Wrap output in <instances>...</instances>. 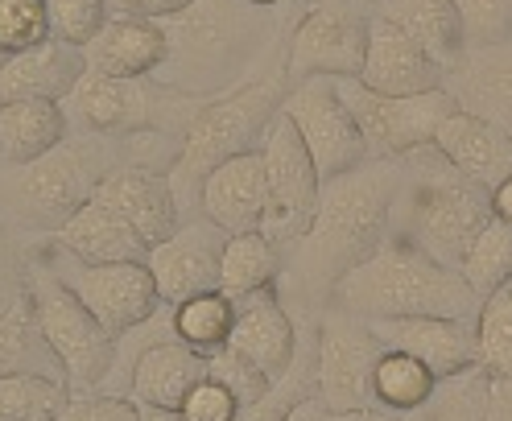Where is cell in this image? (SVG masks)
Wrapping results in <instances>:
<instances>
[{
	"instance_id": "1",
	"label": "cell",
	"mask_w": 512,
	"mask_h": 421,
	"mask_svg": "<svg viewBox=\"0 0 512 421\" xmlns=\"http://www.w3.org/2000/svg\"><path fill=\"white\" fill-rule=\"evenodd\" d=\"M401 178H405L401 157H372L364 166L323 182V199H318L310 232L290 252L294 265L290 277L302 302L306 294L310 302L331 298V289L384 244Z\"/></svg>"
},
{
	"instance_id": "2",
	"label": "cell",
	"mask_w": 512,
	"mask_h": 421,
	"mask_svg": "<svg viewBox=\"0 0 512 421\" xmlns=\"http://www.w3.org/2000/svg\"><path fill=\"white\" fill-rule=\"evenodd\" d=\"M405 178L393 203L389 236H401L430 252L434 261L459 269L471 240L492 219V190L467 178L434 141L401 153Z\"/></svg>"
},
{
	"instance_id": "3",
	"label": "cell",
	"mask_w": 512,
	"mask_h": 421,
	"mask_svg": "<svg viewBox=\"0 0 512 421\" xmlns=\"http://www.w3.org/2000/svg\"><path fill=\"white\" fill-rule=\"evenodd\" d=\"M331 302L335 310L368 322L413 318V314H434V318L479 314V294L467 285V277L401 236H384V244L368 261L356 265L331 289Z\"/></svg>"
},
{
	"instance_id": "4",
	"label": "cell",
	"mask_w": 512,
	"mask_h": 421,
	"mask_svg": "<svg viewBox=\"0 0 512 421\" xmlns=\"http://www.w3.org/2000/svg\"><path fill=\"white\" fill-rule=\"evenodd\" d=\"M285 95H290V75L277 71L269 79H256V83H244L228 95H219V100H211L195 120H190L182 153H178L174 174H170L182 219L190 211L199 215L203 182L223 166V161L265 145V133L277 120Z\"/></svg>"
},
{
	"instance_id": "5",
	"label": "cell",
	"mask_w": 512,
	"mask_h": 421,
	"mask_svg": "<svg viewBox=\"0 0 512 421\" xmlns=\"http://www.w3.org/2000/svg\"><path fill=\"white\" fill-rule=\"evenodd\" d=\"M25 298L34 306L50 347L58 351L62 368H67L71 393H95L100 384H108L112 364H116V335L42 261V252L25 265Z\"/></svg>"
},
{
	"instance_id": "6",
	"label": "cell",
	"mask_w": 512,
	"mask_h": 421,
	"mask_svg": "<svg viewBox=\"0 0 512 421\" xmlns=\"http://www.w3.org/2000/svg\"><path fill=\"white\" fill-rule=\"evenodd\" d=\"M104 174L108 170L87 145L62 141L38 161L9 166V215L29 228L58 232L83 203L95 199V186Z\"/></svg>"
},
{
	"instance_id": "7",
	"label": "cell",
	"mask_w": 512,
	"mask_h": 421,
	"mask_svg": "<svg viewBox=\"0 0 512 421\" xmlns=\"http://www.w3.org/2000/svg\"><path fill=\"white\" fill-rule=\"evenodd\" d=\"M265 174H269V207L261 232L277 244L281 256H290L318 215V199H323V178L314 170V157L294 128V120L277 112V120L265 133Z\"/></svg>"
},
{
	"instance_id": "8",
	"label": "cell",
	"mask_w": 512,
	"mask_h": 421,
	"mask_svg": "<svg viewBox=\"0 0 512 421\" xmlns=\"http://www.w3.org/2000/svg\"><path fill=\"white\" fill-rule=\"evenodd\" d=\"M372 17H376L372 0H314L290 34V58H285L290 83L310 75H331V79L360 75Z\"/></svg>"
},
{
	"instance_id": "9",
	"label": "cell",
	"mask_w": 512,
	"mask_h": 421,
	"mask_svg": "<svg viewBox=\"0 0 512 421\" xmlns=\"http://www.w3.org/2000/svg\"><path fill=\"white\" fill-rule=\"evenodd\" d=\"M384 343L368 318L331 310L314 335L318 355V397L339 413H376V364L384 360Z\"/></svg>"
},
{
	"instance_id": "10",
	"label": "cell",
	"mask_w": 512,
	"mask_h": 421,
	"mask_svg": "<svg viewBox=\"0 0 512 421\" xmlns=\"http://www.w3.org/2000/svg\"><path fill=\"white\" fill-rule=\"evenodd\" d=\"M335 87L347 100L351 116H356L372 157H401L409 149L430 145L446 116L455 112V100L446 87L422 95H380L360 75L335 79Z\"/></svg>"
},
{
	"instance_id": "11",
	"label": "cell",
	"mask_w": 512,
	"mask_h": 421,
	"mask_svg": "<svg viewBox=\"0 0 512 421\" xmlns=\"http://www.w3.org/2000/svg\"><path fill=\"white\" fill-rule=\"evenodd\" d=\"M42 261L75 289V298L104 322V327L120 339L133 327H141L145 318L162 310L157 298V281L145 261H124V265H91L79 261L75 252H67L58 240L42 252Z\"/></svg>"
},
{
	"instance_id": "12",
	"label": "cell",
	"mask_w": 512,
	"mask_h": 421,
	"mask_svg": "<svg viewBox=\"0 0 512 421\" xmlns=\"http://www.w3.org/2000/svg\"><path fill=\"white\" fill-rule=\"evenodd\" d=\"M281 112L290 116L294 128L302 133V141L314 157V170L323 182L372 161L360 124L351 116V108L339 95L331 75H310V79L290 83V95H285Z\"/></svg>"
},
{
	"instance_id": "13",
	"label": "cell",
	"mask_w": 512,
	"mask_h": 421,
	"mask_svg": "<svg viewBox=\"0 0 512 421\" xmlns=\"http://www.w3.org/2000/svg\"><path fill=\"white\" fill-rule=\"evenodd\" d=\"M240 9H248L244 0H195L166 17L170 58L157 75L182 91H207L211 71H223V62L240 50Z\"/></svg>"
},
{
	"instance_id": "14",
	"label": "cell",
	"mask_w": 512,
	"mask_h": 421,
	"mask_svg": "<svg viewBox=\"0 0 512 421\" xmlns=\"http://www.w3.org/2000/svg\"><path fill=\"white\" fill-rule=\"evenodd\" d=\"M223 248H228V232H223L219 223H211L207 215L178 223L174 236L153 244L145 265L157 281V298H162V306H182L190 298L219 289Z\"/></svg>"
},
{
	"instance_id": "15",
	"label": "cell",
	"mask_w": 512,
	"mask_h": 421,
	"mask_svg": "<svg viewBox=\"0 0 512 421\" xmlns=\"http://www.w3.org/2000/svg\"><path fill=\"white\" fill-rule=\"evenodd\" d=\"M141 351L128 360V397L137 405H157V409H182L190 388L211 376V355L195 351L178 339V327L149 335L153 318L141 322Z\"/></svg>"
},
{
	"instance_id": "16",
	"label": "cell",
	"mask_w": 512,
	"mask_h": 421,
	"mask_svg": "<svg viewBox=\"0 0 512 421\" xmlns=\"http://www.w3.org/2000/svg\"><path fill=\"white\" fill-rule=\"evenodd\" d=\"M162 95L149 79H116V75H95L87 71L75 91L62 100L67 120H75L87 133L120 137V133H141L153 124V112Z\"/></svg>"
},
{
	"instance_id": "17",
	"label": "cell",
	"mask_w": 512,
	"mask_h": 421,
	"mask_svg": "<svg viewBox=\"0 0 512 421\" xmlns=\"http://www.w3.org/2000/svg\"><path fill=\"white\" fill-rule=\"evenodd\" d=\"M298 331L285 306L277 302V289L265 294H248L236 302V322L228 335V351L240 355L244 364H252L269 384H277L290 364L298 360Z\"/></svg>"
},
{
	"instance_id": "18",
	"label": "cell",
	"mask_w": 512,
	"mask_h": 421,
	"mask_svg": "<svg viewBox=\"0 0 512 421\" xmlns=\"http://www.w3.org/2000/svg\"><path fill=\"white\" fill-rule=\"evenodd\" d=\"M360 79L380 95H422V91H438L442 87L446 67L418 38H409L401 25L384 21V17H372Z\"/></svg>"
},
{
	"instance_id": "19",
	"label": "cell",
	"mask_w": 512,
	"mask_h": 421,
	"mask_svg": "<svg viewBox=\"0 0 512 421\" xmlns=\"http://www.w3.org/2000/svg\"><path fill=\"white\" fill-rule=\"evenodd\" d=\"M372 327L393 351L422 360L438 380L475 368V318L413 314V318H372Z\"/></svg>"
},
{
	"instance_id": "20",
	"label": "cell",
	"mask_w": 512,
	"mask_h": 421,
	"mask_svg": "<svg viewBox=\"0 0 512 421\" xmlns=\"http://www.w3.org/2000/svg\"><path fill=\"white\" fill-rule=\"evenodd\" d=\"M265 207H269V174H265V153L261 149L228 157L203 182V194H199V215L219 223L228 236L261 232Z\"/></svg>"
},
{
	"instance_id": "21",
	"label": "cell",
	"mask_w": 512,
	"mask_h": 421,
	"mask_svg": "<svg viewBox=\"0 0 512 421\" xmlns=\"http://www.w3.org/2000/svg\"><path fill=\"white\" fill-rule=\"evenodd\" d=\"M95 199L104 207H112L116 215H124L149 244H162L182 223V207H178V194L170 186V174H157L149 166L108 170L100 178V186H95Z\"/></svg>"
},
{
	"instance_id": "22",
	"label": "cell",
	"mask_w": 512,
	"mask_h": 421,
	"mask_svg": "<svg viewBox=\"0 0 512 421\" xmlns=\"http://www.w3.org/2000/svg\"><path fill=\"white\" fill-rule=\"evenodd\" d=\"M442 87L459 112L488 120L512 137V42L467 46V54L446 71Z\"/></svg>"
},
{
	"instance_id": "23",
	"label": "cell",
	"mask_w": 512,
	"mask_h": 421,
	"mask_svg": "<svg viewBox=\"0 0 512 421\" xmlns=\"http://www.w3.org/2000/svg\"><path fill=\"white\" fill-rule=\"evenodd\" d=\"M83 75H87L83 46L46 38L29 50L5 54V62H0V104H13V100H58L62 104Z\"/></svg>"
},
{
	"instance_id": "24",
	"label": "cell",
	"mask_w": 512,
	"mask_h": 421,
	"mask_svg": "<svg viewBox=\"0 0 512 421\" xmlns=\"http://www.w3.org/2000/svg\"><path fill=\"white\" fill-rule=\"evenodd\" d=\"M87 71L116 79H153L170 58V34L162 21L112 17L100 34L83 46Z\"/></svg>"
},
{
	"instance_id": "25",
	"label": "cell",
	"mask_w": 512,
	"mask_h": 421,
	"mask_svg": "<svg viewBox=\"0 0 512 421\" xmlns=\"http://www.w3.org/2000/svg\"><path fill=\"white\" fill-rule=\"evenodd\" d=\"M54 240L75 252L79 261L91 265H124V261H149V240L128 223L124 215H116L112 207H104L100 199L83 203L62 228L54 232Z\"/></svg>"
},
{
	"instance_id": "26",
	"label": "cell",
	"mask_w": 512,
	"mask_h": 421,
	"mask_svg": "<svg viewBox=\"0 0 512 421\" xmlns=\"http://www.w3.org/2000/svg\"><path fill=\"white\" fill-rule=\"evenodd\" d=\"M434 145L451 157L467 178H475L488 190H496L504 178H512V137L504 133V128L479 120L471 112L455 108L451 116H446Z\"/></svg>"
},
{
	"instance_id": "27",
	"label": "cell",
	"mask_w": 512,
	"mask_h": 421,
	"mask_svg": "<svg viewBox=\"0 0 512 421\" xmlns=\"http://www.w3.org/2000/svg\"><path fill=\"white\" fill-rule=\"evenodd\" d=\"M67 108L58 100H13L0 104V161L25 166L67 141Z\"/></svg>"
},
{
	"instance_id": "28",
	"label": "cell",
	"mask_w": 512,
	"mask_h": 421,
	"mask_svg": "<svg viewBox=\"0 0 512 421\" xmlns=\"http://www.w3.org/2000/svg\"><path fill=\"white\" fill-rule=\"evenodd\" d=\"M372 5H376V17L393 21L409 38H418L446 71L467 54L455 0H372Z\"/></svg>"
},
{
	"instance_id": "29",
	"label": "cell",
	"mask_w": 512,
	"mask_h": 421,
	"mask_svg": "<svg viewBox=\"0 0 512 421\" xmlns=\"http://www.w3.org/2000/svg\"><path fill=\"white\" fill-rule=\"evenodd\" d=\"M0 376H50L67 380L58 351L50 347L29 298L0 310Z\"/></svg>"
},
{
	"instance_id": "30",
	"label": "cell",
	"mask_w": 512,
	"mask_h": 421,
	"mask_svg": "<svg viewBox=\"0 0 512 421\" xmlns=\"http://www.w3.org/2000/svg\"><path fill=\"white\" fill-rule=\"evenodd\" d=\"M281 265H285V256L277 252V244L265 232L228 236V248H223V269H219V294L240 302L248 294L277 289Z\"/></svg>"
},
{
	"instance_id": "31",
	"label": "cell",
	"mask_w": 512,
	"mask_h": 421,
	"mask_svg": "<svg viewBox=\"0 0 512 421\" xmlns=\"http://www.w3.org/2000/svg\"><path fill=\"white\" fill-rule=\"evenodd\" d=\"M488 393H492V376L475 364L459 376L438 380L430 401L401 413L397 421H484L488 417Z\"/></svg>"
},
{
	"instance_id": "32",
	"label": "cell",
	"mask_w": 512,
	"mask_h": 421,
	"mask_svg": "<svg viewBox=\"0 0 512 421\" xmlns=\"http://www.w3.org/2000/svg\"><path fill=\"white\" fill-rule=\"evenodd\" d=\"M434 388H438V376L422 360L389 347L384 360L376 364V413L401 417L409 409H418L422 401H430Z\"/></svg>"
},
{
	"instance_id": "33",
	"label": "cell",
	"mask_w": 512,
	"mask_h": 421,
	"mask_svg": "<svg viewBox=\"0 0 512 421\" xmlns=\"http://www.w3.org/2000/svg\"><path fill=\"white\" fill-rule=\"evenodd\" d=\"M475 364L492 380L512 376V281L492 289L475 314Z\"/></svg>"
},
{
	"instance_id": "34",
	"label": "cell",
	"mask_w": 512,
	"mask_h": 421,
	"mask_svg": "<svg viewBox=\"0 0 512 421\" xmlns=\"http://www.w3.org/2000/svg\"><path fill=\"white\" fill-rule=\"evenodd\" d=\"M459 273L467 277V285L479 294V302H484L492 289L508 285L512 281V223H504V219L492 215L484 223V232L471 240Z\"/></svg>"
},
{
	"instance_id": "35",
	"label": "cell",
	"mask_w": 512,
	"mask_h": 421,
	"mask_svg": "<svg viewBox=\"0 0 512 421\" xmlns=\"http://www.w3.org/2000/svg\"><path fill=\"white\" fill-rule=\"evenodd\" d=\"M67 401H71L67 380L0 376V421H58Z\"/></svg>"
},
{
	"instance_id": "36",
	"label": "cell",
	"mask_w": 512,
	"mask_h": 421,
	"mask_svg": "<svg viewBox=\"0 0 512 421\" xmlns=\"http://www.w3.org/2000/svg\"><path fill=\"white\" fill-rule=\"evenodd\" d=\"M232 322H236V302L223 298L219 289L211 294H199L182 306H174V327H178V339L190 343L195 351L211 355L219 347H228V335H232Z\"/></svg>"
},
{
	"instance_id": "37",
	"label": "cell",
	"mask_w": 512,
	"mask_h": 421,
	"mask_svg": "<svg viewBox=\"0 0 512 421\" xmlns=\"http://www.w3.org/2000/svg\"><path fill=\"white\" fill-rule=\"evenodd\" d=\"M314 372H318V355H314V351L306 355V347L298 343V360L290 364V372H285V376L269 388V393H265L261 401L244 405L236 421H285L298 401H306L310 393H318Z\"/></svg>"
},
{
	"instance_id": "38",
	"label": "cell",
	"mask_w": 512,
	"mask_h": 421,
	"mask_svg": "<svg viewBox=\"0 0 512 421\" xmlns=\"http://www.w3.org/2000/svg\"><path fill=\"white\" fill-rule=\"evenodd\" d=\"M46 13H50V38H62L71 46H87L112 21L108 0H46Z\"/></svg>"
},
{
	"instance_id": "39",
	"label": "cell",
	"mask_w": 512,
	"mask_h": 421,
	"mask_svg": "<svg viewBox=\"0 0 512 421\" xmlns=\"http://www.w3.org/2000/svg\"><path fill=\"white\" fill-rule=\"evenodd\" d=\"M50 38L46 0H0V54H17Z\"/></svg>"
},
{
	"instance_id": "40",
	"label": "cell",
	"mask_w": 512,
	"mask_h": 421,
	"mask_svg": "<svg viewBox=\"0 0 512 421\" xmlns=\"http://www.w3.org/2000/svg\"><path fill=\"white\" fill-rule=\"evenodd\" d=\"M467 46L512 42V0H455Z\"/></svg>"
},
{
	"instance_id": "41",
	"label": "cell",
	"mask_w": 512,
	"mask_h": 421,
	"mask_svg": "<svg viewBox=\"0 0 512 421\" xmlns=\"http://www.w3.org/2000/svg\"><path fill=\"white\" fill-rule=\"evenodd\" d=\"M58 421H141V405L124 393H71Z\"/></svg>"
},
{
	"instance_id": "42",
	"label": "cell",
	"mask_w": 512,
	"mask_h": 421,
	"mask_svg": "<svg viewBox=\"0 0 512 421\" xmlns=\"http://www.w3.org/2000/svg\"><path fill=\"white\" fill-rule=\"evenodd\" d=\"M240 409H244L240 397L223 380H215V376L199 380L195 388H190V397L182 401L186 421H236Z\"/></svg>"
},
{
	"instance_id": "43",
	"label": "cell",
	"mask_w": 512,
	"mask_h": 421,
	"mask_svg": "<svg viewBox=\"0 0 512 421\" xmlns=\"http://www.w3.org/2000/svg\"><path fill=\"white\" fill-rule=\"evenodd\" d=\"M211 376L215 380H223V384H228L232 388V393L240 397V405H252V401H261L265 393H269V380L261 376V372H256L252 364H244L240 360V355H232L228 347H219V351H211Z\"/></svg>"
},
{
	"instance_id": "44",
	"label": "cell",
	"mask_w": 512,
	"mask_h": 421,
	"mask_svg": "<svg viewBox=\"0 0 512 421\" xmlns=\"http://www.w3.org/2000/svg\"><path fill=\"white\" fill-rule=\"evenodd\" d=\"M25 298V265H17V252L5 240V228H0V310Z\"/></svg>"
},
{
	"instance_id": "45",
	"label": "cell",
	"mask_w": 512,
	"mask_h": 421,
	"mask_svg": "<svg viewBox=\"0 0 512 421\" xmlns=\"http://www.w3.org/2000/svg\"><path fill=\"white\" fill-rule=\"evenodd\" d=\"M190 5L195 0H108L112 17H145V21H166Z\"/></svg>"
},
{
	"instance_id": "46",
	"label": "cell",
	"mask_w": 512,
	"mask_h": 421,
	"mask_svg": "<svg viewBox=\"0 0 512 421\" xmlns=\"http://www.w3.org/2000/svg\"><path fill=\"white\" fill-rule=\"evenodd\" d=\"M368 413H339V409H331L318 393H310L306 401H298L294 409H290V417L285 421H364Z\"/></svg>"
},
{
	"instance_id": "47",
	"label": "cell",
	"mask_w": 512,
	"mask_h": 421,
	"mask_svg": "<svg viewBox=\"0 0 512 421\" xmlns=\"http://www.w3.org/2000/svg\"><path fill=\"white\" fill-rule=\"evenodd\" d=\"M484 421H512V376H496L488 393V417Z\"/></svg>"
},
{
	"instance_id": "48",
	"label": "cell",
	"mask_w": 512,
	"mask_h": 421,
	"mask_svg": "<svg viewBox=\"0 0 512 421\" xmlns=\"http://www.w3.org/2000/svg\"><path fill=\"white\" fill-rule=\"evenodd\" d=\"M492 215L512 223V178H504L496 190H492Z\"/></svg>"
},
{
	"instance_id": "49",
	"label": "cell",
	"mask_w": 512,
	"mask_h": 421,
	"mask_svg": "<svg viewBox=\"0 0 512 421\" xmlns=\"http://www.w3.org/2000/svg\"><path fill=\"white\" fill-rule=\"evenodd\" d=\"M141 421H186L182 409H157V405H141Z\"/></svg>"
},
{
	"instance_id": "50",
	"label": "cell",
	"mask_w": 512,
	"mask_h": 421,
	"mask_svg": "<svg viewBox=\"0 0 512 421\" xmlns=\"http://www.w3.org/2000/svg\"><path fill=\"white\" fill-rule=\"evenodd\" d=\"M244 5H252V9H277V5H285V0H244Z\"/></svg>"
},
{
	"instance_id": "51",
	"label": "cell",
	"mask_w": 512,
	"mask_h": 421,
	"mask_svg": "<svg viewBox=\"0 0 512 421\" xmlns=\"http://www.w3.org/2000/svg\"><path fill=\"white\" fill-rule=\"evenodd\" d=\"M364 421H397V417H393V413H368Z\"/></svg>"
}]
</instances>
